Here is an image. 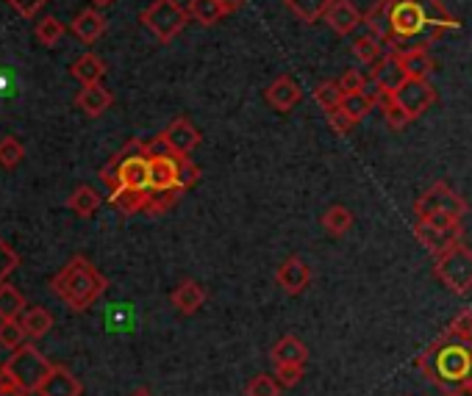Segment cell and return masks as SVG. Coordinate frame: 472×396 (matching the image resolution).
<instances>
[{
    "mask_svg": "<svg viewBox=\"0 0 472 396\" xmlns=\"http://www.w3.org/2000/svg\"><path fill=\"white\" fill-rule=\"evenodd\" d=\"M414 239L420 241L431 256H439V252L461 244L464 224H461V219H448V216L416 219L414 222Z\"/></svg>",
    "mask_w": 472,
    "mask_h": 396,
    "instance_id": "ba28073f",
    "label": "cell"
},
{
    "mask_svg": "<svg viewBox=\"0 0 472 396\" xmlns=\"http://www.w3.org/2000/svg\"><path fill=\"white\" fill-rule=\"evenodd\" d=\"M170 189H181L178 156L176 153L150 156V191H170Z\"/></svg>",
    "mask_w": 472,
    "mask_h": 396,
    "instance_id": "2e32d148",
    "label": "cell"
},
{
    "mask_svg": "<svg viewBox=\"0 0 472 396\" xmlns=\"http://www.w3.org/2000/svg\"><path fill=\"white\" fill-rule=\"evenodd\" d=\"M287 9L305 25H314L317 20L325 17L328 6H330V0H284Z\"/></svg>",
    "mask_w": 472,
    "mask_h": 396,
    "instance_id": "484cf974",
    "label": "cell"
},
{
    "mask_svg": "<svg viewBox=\"0 0 472 396\" xmlns=\"http://www.w3.org/2000/svg\"><path fill=\"white\" fill-rule=\"evenodd\" d=\"M398 62L406 72V78H428L433 72V59L428 47H408L398 53Z\"/></svg>",
    "mask_w": 472,
    "mask_h": 396,
    "instance_id": "7402d4cb",
    "label": "cell"
},
{
    "mask_svg": "<svg viewBox=\"0 0 472 396\" xmlns=\"http://www.w3.org/2000/svg\"><path fill=\"white\" fill-rule=\"evenodd\" d=\"M353 211L348 206H330L322 216H320V224H322V231L330 236V239H342L350 233L353 228Z\"/></svg>",
    "mask_w": 472,
    "mask_h": 396,
    "instance_id": "cb8c5ba5",
    "label": "cell"
},
{
    "mask_svg": "<svg viewBox=\"0 0 472 396\" xmlns=\"http://www.w3.org/2000/svg\"><path fill=\"white\" fill-rule=\"evenodd\" d=\"M20 266V256L14 252V247L0 236V286L6 282V277Z\"/></svg>",
    "mask_w": 472,
    "mask_h": 396,
    "instance_id": "f35d334b",
    "label": "cell"
},
{
    "mask_svg": "<svg viewBox=\"0 0 472 396\" xmlns=\"http://www.w3.org/2000/svg\"><path fill=\"white\" fill-rule=\"evenodd\" d=\"M70 75L81 83V87H87V83H100V78L106 75V64L100 55L95 53H83L73 62L70 67Z\"/></svg>",
    "mask_w": 472,
    "mask_h": 396,
    "instance_id": "603a6c76",
    "label": "cell"
},
{
    "mask_svg": "<svg viewBox=\"0 0 472 396\" xmlns=\"http://www.w3.org/2000/svg\"><path fill=\"white\" fill-rule=\"evenodd\" d=\"M139 22H142L161 45H170L186 28L189 12L178 4V0H153V4L139 14Z\"/></svg>",
    "mask_w": 472,
    "mask_h": 396,
    "instance_id": "8992f818",
    "label": "cell"
},
{
    "mask_svg": "<svg viewBox=\"0 0 472 396\" xmlns=\"http://www.w3.org/2000/svg\"><path fill=\"white\" fill-rule=\"evenodd\" d=\"M325 117H328V125L333 128V131H337V133H350V128L356 125L348 114H345V111L342 108H337V111H325Z\"/></svg>",
    "mask_w": 472,
    "mask_h": 396,
    "instance_id": "f6af8a7d",
    "label": "cell"
},
{
    "mask_svg": "<svg viewBox=\"0 0 472 396\" xmlns=\"http://www.w3.org/2000/svg\"><path fill=\"white\" fill-rule=\"evenodd\" d=\"M111 103H115V95H111L103 83H87V87H81V92L75 97V105L87 117H103L111 108Z\"/></svg>",
    "mask_w": 472,
    "mask_h": 396,
    "instance_id": "d6986e66",
    "label": "cell"
},
{
    "mask_svg": "<svg viewBox=\"0 0 472 396\" xmlns=\"http://www.w3.org/2000/svg\"><path fill=\"white\" fill-rule=\"evenodd\" d=\"M0 396H28V393L20 388H9V391H0Z\"/></svg>",
    "mask_w": 472,
    "mask_h": 396,
    "instance_id": "7dc6e473",
    "label": "cell"
},
{
    "mask_svg": "<svg viewBox=\"0 0 472 396\" xmlns=\"http://www.w3.org/2000/svg\"><path fill=\"white\" fill-rule=\"evenodd\" d=\"M264 100L275 108V111H281V114H289V111L303 100V89L297 87V80L292 75H278L267 92H264Z\"/></svg>",
    "mask_w": 472,
    "mask_h": 396,
    "instance_id": "4fadbf2b",
    "label": "cell"
},
{
    "mask_svg": "<svg viewBox=\"0 0 472 396\" xmlns=\"http://www.w3.org/2000/svg\"><path fill=\"white\" fill-rule=\"evenodd\" d=\"M178 175H181V189L189 191L194 183L201 181V166L194 164L189 156H178Z\"/></svg>",
    "mask_w": 472,
    "mask_h": 396,
    "instance_id": "60d3db41",
    "label": "cell"
},
{
    "mask_svg": "<svg viewBox=\"0 0 472 396\" xmlns=\"http://www.w3.org/2000/svg\"><path fill=\"white\" fill-rule=\"evenodd\" d=\"M328 22V28L339 37H350L356 28L365 22V14H358V9L350 4V0H330V6L322 17Z\"/></svg>",
    "mask_w": 472,
    "mask_h": 396,
    "instance_id": "9a60e30c",
    "label": "cell"
},
{
    "mask_svg": "<svg viewBox=\"0 0 472 396\" xmlns=\"http://www.w3.org/2000/svg\"><path fill=\"white\" fill-rule=\"evenodd\" d=\"M375 97L370 95V92H365V95H345V100H342V111H345V114L353 120V122H361V120H365L367 114H370V111L375 108Z\"/></svg>",
    "mask_w": 472,
    "mask_h": 396,
    "instance_id": "4dcf8cb0",
    "label": "cell"
},
{
    "mask_svg": "<svg viewBox=\"0 0 472 396\" xmlns=\"http://www.w3.org/2000/svg\"><path fill=\"white\" fill-rule=\"evenodd\" d=\"M70 31L81 39V42H98L106 34V17L98 9H83L81 14H75V20L70 22Z\"/></svg>",
    "mask_w": 472,
    "mask_h": 396,
    "instance_id": "ffe728a7",
    "label": "cell"
},
{
    "mask_svg": "<svg viewBox=\"0 0 472 396\" xmlns=\"http://www.w3.org/2000/svg\"><path fill=\"white\" fill-rule=\"evenodd\" d=\"M62 37H64V25L56 20V17H42L37 22V39L45 47H56V45L62 42Z\"/></svg>",
    "mask_w": 472,
    "mask_h": 396,
    "instance_id": "8d00e7d4",
    "label": "cell"
},
{
    "mask_svg": "<svg viewBox=\"0 0 472 396\" xmlns=\"http://www.w3.org/2000/svg\"><path fill=\"white\" fill-rule=\"evenodd\" d=\"M161 139H164V145L170 147V153H176V156H189L194 147L201 145V131L194 128L186 117H178V120H173L170 125H167L164 131H161Z\"/></svg>",
    "mask_w": 472,
    "mask_h": 396,
    "instance_id": "7c38bea8",
    "label": "cell"
},
{
    "mask_svg": "<svg viewBox=\"0 0 472 396\" xmlns=\"http://www.w3.org/2000/svg\"><path fill=\"white\" fill-rule=\"evenodd\" d=\"M206 299H209V291L198 280H181L170 294V302L181 316H194L206 305Z\"/></svg>",
    "mask_w": 472,
    "mask_h": 396,
    "instance_id": "5bb4252c",
    "label": "cell"
},
{
    "mask_svg": "<svg viewBox=\"0 0 472 396\" xmlns=\"http://www.w3.org/2000/svg\"><path fill=\"white\" fill-rule=\"evenodd\" d=\"M272 366H305L309 360V347H305L297 335H281L270 350Z\"/></svg>",
    "mask_w": 472,
    "mask_h": 396,
    "instance_id": "e0dca14e",
    "label": "cell"
},
{
    "mask_svg": "<svg viewBox=\"0 0 472 396\" xmlns=\"http://www.w3.org/2000/svg\"><path fill=\"white\" fill-rule=\"evenodd\" d=\"M148 200H150V191H142V189L120 186V189H115V191H108L111 208H117L120 214H145Z\"/></svg>",
    "mask_w": 472,
    "mask_h": 396,
    "instance_id": "44dd1931",
    "label": "cell"
},
{
    "mask_svg": "<svg viewBox=\"0 0 472 396\" xmlns=\"http://www.w3.org/2000/svg\"><path fill=\"white\" fill-rule=\"evenodd\" d=\"M22 158H25L22 141H17L14 136H4V139H0V164H4L6 169H14Z\"/></svg>",
    "mask_w": 472,
    "mask_h": 396,
    "instance_id": "74e56055",
    "label": "cell"
},
{
    "mask_svg": "<svg viewBox=\"0 0 472 396\" xmlns=\"http://www.w3.org/2000/svg\"><path fill=\"white\" fill-rule=\"evenodd\" d=\"M284 385L278 383L275 375H256V377H250L247 385H245V396H281Z\"/></svg>",
    "mask_w": 472,
    "mask_h": 396,
    "instance_id": "d6a6232c",
    "label": "cell"
},
{
    "mask_svg": "<svg viewBox=\"0 0 472 396\" xmlns=\"http://www.w3.org/2000/svg\"><path fill=\"white\" fill-rule=\"evenodd\" d=\"M181 189H170V191H150V200L145 206V214L150 216H159V214H167L178 200H181Z\"/></svg>",
    "mask_w": 472,
    "mask_h": 396,
    "instance_id": "d590c367",
    "label": "cell"
},
{
    "mask_svg": "<svg viewBox=\"0 0 472 396\" xmlns=\"http://www.w3.org/2000/svg\"><path fill=\"white\" fill-rule=\"evenodd\" d=\"M81 393H83L81 380L67 369V366H56V363L39 388V396H81Z\"/></svg>",
    "mask_w": 472,
    "mask_h": 396,
    "instance_id": "ac0fdd59",
    "label": "cell"
},
{
    "mask_svg": "<svg viewBox=\"0 0 472 396\" xmlns=\"http://www.w3.org/2000/svg\"><path fill=\"white\" fill-rule=\"evenodd\" d=\"M20 324H22V330H25L28 338H42V335L50 333V327H53V316H50V310L34 305V308H25V310H22Z\"/></svg>",
    "mask_w": 472,
    "mask_h": 396,
    "instance_id": "d4e9b609",
    "label": "cell"
},
{
    "mask_svg": "<svg viewBox=\"0 0 472 396\" xmlns=\"http://www.w3.org/2000/svg\"><path fill=\"white\" fill-rule=\"evenodd\" d=\"M464 214H467V200L444 181L433 183L425 194H420L414 200V216L416 219H433V216L464 219Z\"/></svg>",
    "mask_w": 472,
    "mask_h": 396,
    "instance_id": "52a82bcc",
    "label": "cell"
},
{
    "mask_svg": "<svg viewBox=\"0 0 472 396\" xmlns=\"http://www.w3.org/2000/svg\"><path fill=\"white\" fill-rule=\"evenodd\" d=\"M461 22L442 6V0H386V34L383 45L392 53L408 47H428Z\"/></svg>",
    "mask_w": 472,
    "mask_h": 396,
    "instance_id": "6da1fadb",
    "label": "cell"
},
{
    "mask_svg": "<svg viewBox=\"0 0 472 396\" xmlns=\"http://www.w3.org/2000/svg\"><path fill=\"white\" fill-rule=\"evenodd\" d=\"M389 97H392V103H398L408 114V120L414 122L436 103V89L431 87L428 78H406Z\"/></svg>",
    "mask_w": 472,
    "mask_h": 396,
    "instance_id": "9c48e42d",
    "label": "cell"
},
{
    "mask_svg": "<svg viewBox=\"0 0 472 396\" xmlns=\"http://www.w3.org/2000/svg\"><path fill=\"white\" fill-rule=\"evenodd\" d=\"M406 80V72L398 62V53H389V55H381L375 64H370V95L383 103L389 95H392L400 83Z\"/></svg>",
    "mask_w": 472,
    "mask_h": 396,
    "instance_id": "30bf717a",
    "label": "cell"
},
{
    "mask_svg": "<svg viewBox=\"0 0 472 396\" xmlns=\"http://www.w3.org/2000/svg\"><path fill=\"white\" fill-rule=\"evenodd\" d=\"M312 280H314L312 266L305 264L303 258H297V256H289L281 266H278V272H275L278 289H281L284 294H289V297H300L305 289L312 286Z\"/></svg>",
    "mask_w": 472,
    "mask_h": 396,
    "instance_id": "8fae6325",
    "label": "cell"
},
{
    "mask_svg": "<svg viewBox=\"0 0 472 396\" xmlns=\"http://www.w3.org/2000/svg\"><path fill=\"white\" fill-rule=\"evenodd\" d=\"M272 375L278 377V383H281L284 388H295L305 375V366H275Z\"/></svg>",
    "mask_w": 472,
    "mask_h": 396,
    "instance_id": "7bdbcfd3",
    "label": "cell"
},
{
    "mask_svg": "<svg viewBox=\"0 0 472 396\" xmlns=\"http://www.w3.org/2000/svg\"><path fill=\"white\" fill-rule=\"evenodd\" d=\"M222 6H226L228 14H234V12H239L245 6V0H222Z\"/></svg>",
    "mask_w": 472,
    "mask_h": 396,
    "instance_id": "bcb514c9",
    "label": "cell"
},
{
    "mask_svg": "<svg viewBox=\"0 0 472 396\" xmlns=\"http://www.w3.org/2000/svg\"><path fill=\"white\" fill-rule=\"evenodd\" d=\"M131 396H153V393H150L148 388H136V391H133Z\"/></svg>",
    "mask_w": 472,
    "mask_h": 396,
    "instance_id": "c3c4849f",
    "label": "cell"
},
{
    "mask_svg": "<svg viewBox=\"0 0 472 396\" xmlns=\"http://www.w3.org/2000/svg\"><path fill=\"white\" fill-rule=\"evenodd\" d=\"M25 308H28L25 297L14 286H9V282H4L0 286V319H20Z\"/></svg>",
    "mask_w": 472,
    "mask_h": 396,
    "instance_id": "f1b7e54d",
    "label": "cell"
},
{
    "mask_svg": "<svg viewBox=\"0 0 472 396\" xmlns=\"http://www.w3.org/2000/svg\"><path fill=\"white\" fill-rule=\"evenodd\" d=\"M186 12L194 22H201V25H217L228 14L226 6H222V0H192Z\"/></svg>",
    "mask_w": 472,
    "mask_h": 396,
    "instance_id": "4316f807",
    "label": "cell"
},
{
    "mask_svg": "<svg viewBox=\"0 0 472 396\" xmlns=\"http://www.w3.org/2000/svg\"><path fill=\"white\" fill-rule=\"evenodd\" d=\"M416 369L444 396H464L472 377V344L442 333V338H436L431 347L420 352Z\"/></svg>",
    "mask_w": 472,
    "mask_h": 396,
    "instance_id": "7a4b0ae2",
    "label": "cell"
},
{
    "mask_svg": "<svg viewBox=\"0 0 472 396\" xmlns=\"http://www.w3.org/2000/svg\"><path fill=\"white\" fill-rule=\"evenodd\" d=\"M383 117H386V125L392 128V131H403V128L411 122L406 111H403L398 103H392V97H386V100H383Z\"/></svg>",
    "mask_w": 472,
    "mask_h": 396,
    "instance_id": "b9f144b4",
    "label": "cell"
},
{
    "mask_svg": "<svg viewBox=\"0 0 472 396\" xmlns=\"http://www.w3.org/2000/svg\"><path fill=\"white\" fill-rule=\"evenodd\" d=\"M25 330L20 324V319H0V347H6V350H17L25 344Z\"/></svg>",
    "mask_w": 472,
    "mask_h": 396,
    "instance_id": "e575fe53",
    "label": "cell"
},
{
    "mask_svg": "<svg viewBox=\"0 0 472 396\" xmlns=\"http://www.w3.org/2000/svg\"><path fill=\"white\" fill-rule=\"evenodd\" d=\"M353 55H356L358 62H365V64H375L381 55H383V39H378L375 34L358 37L353 42Z\"/></svg>",
    "mask_w": 472,
    "mask_h": 396,
    "instance_id": "f546056e",
    "label": "cell"
},
{
    "mask_svg": "<svg viewBox=\"0 0 472 396\" xmlns=\"http://www.w3.org/2000/svg\"><path fill=\"white\" fill-rule=\"evenodd\" d=\"M106 289H108V280L83 256H75L59 274L50 277L53 297H59L75 314L90 310L103 297Z\"/></svg>",
    "mask_w": 472,
    "mask_h": 396,
    "instance_id": "3957f363",
    "label": "cell"
},
{
    "mask_svg": "<svg viewBox=\"0 0 472 396\" xmlns=\"http://www.w3.org/2000/svg\"><path fill=\"white\" fill-rule=\"evenodd\" d=\"M100 194L92 189V186H78L73 194H70V200H67V206H70V211L73 214H78V216H92L98 208H100Z\"/></svg>",
    "mask_w": 472,
    "mask_h": 396,
    "instance_id": "83f0119b",
    "label": "cell"
},
{
    "mask_svg": "<svg viewBox=\"0 0 472 396\" xmlns=\"http://www.w3.org/2000/svg\"><path fill=\"white\" fill-rule=\"evenodd\" d=\"M339 87H342L345 95H365L370 89V78H365L358 70H348L339 78Z\"/></svg>",
    "mask_w": 472,
    "mask_h": 396,
    "instance_id": "ab89813d",
    "label": "cell"
},
{
    "mask_svg": "<svg viewBox=\"0 0 472 396\" xmlns=\"http://www.w3.org/2000/svg\"><path fill=\"white\" fill-rule=\"evenodd\" d=\"M444 335L459 338V341L472 344V308H461L459 314L451 319V324L444 327Z\"/></svg>",
    "mask_w": 472,
    "mask_h": 396,
    "instance_id": "836d02e7",
    "label": "cell"
},
{
    "mask_svg": "<svg viewBox=\"0 0 472 396\" xmlns=\"http://www.w3.org/2000/svg\"><path fill=\"white\" fill-rule=\"evenodd\" d=\"M314 100L322 111H337L345 100V92L339 87V80H322L314 89Z\"/></svg>",
    "mask_w": 472,
    "mask_h": 396,
    "instance_id": "1f68e13d",
    "label": "cell"
},
{
    "mask_svg": "<svg viewBox=\"0 0 472 396\" xmlns=\"http://www.w3.org/2000/svg\"><path fill=\"white\" fill-rule=\"evenodd\" d=\"M467 393L472 396V377H469V388H467Z\"/></svg>",
    "mask_w": 472,
    "mask_h": 396,
    "instance_id": "f907efd6",
    "label": "cell"
},
{
    "mask_svg": "<svg viewBox=\"0 0 472 396\" xmlns=\"http://www.w3.org/2000/svg\"><path fill=\"white\" fill-rule=\"evenodd\" d=\"M6 4H9L20 17L31 20V17H37V12L47 4V0H6Z\"/></svg>",
    "mask_w": 472,
    "mask_h": 396,
    "instance_id": "ee69618b",
    "label": "cell"
},
{
    "mask_svg": "<svg viewBox=\"0 0 472 396\" xmlns=\"http://www.w3.org/2000/svg\"><path fill=\"white\" fill-rule=\"evenodd\" d=\"M4 369L12 375L14 385L25 393H39L45 377L50 375L53 363L31 344H22L14 350V355L4 363Z\"/></svg>",
    "mask_w": 472,
    "mask_h": 396,
    "instance_id": "5b68a950",
    "label": "cell"
},
{
    "mask_svg": "<svg viewBox=\"0 0 472 396\" xmlns=\"http://www.w3.org/2000/svg\"><path fill=\"white\" fill-rule=\"evenodd\" d=\"M92 4H95V6H103V9H106V6H111V4H115V0H92Z\"/></svg>",
    "mask_w": 472,
    "mask_h": 396,
    "instance_id": "681fc988",
    "label": "cell"
},
{
    "mask_svg": "<svg viewBox=\"0 0 472 396\" xmlns=\"http://www.w3.org/2000/svg\"><path fill=\"white\" fill-rule=\"evenodd\" d=\"M433 274L451 294L467 297L472 291V249L461 241L439 252L433 256Z\"/></svg>",
    "mask_w": 472,
    "mask_h": 396,
    "instance_id": "277c9868",
    "label": "cell"
}]
</instances>
